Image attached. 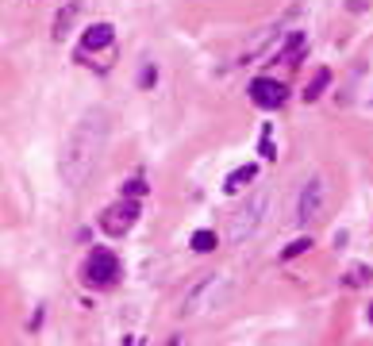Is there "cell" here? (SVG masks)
<instances>
[{
  "label": "cell",
  "instance_id": "cell-10",
  "mask_svg": "<svg viewBox=\"0 0 373 346\" xmlns=\"http://www.w3.org/2000/svg\"><path fill=\"white\" fill-rule=\"evenodd\" d=\"M77 12H81V0H69L66 8L58 12V19H54V39H66L69 27H74V19H77Z\"/></svg>",
  "mask_w": 373,
  "mask_h": 346
},
{
  "label": "cell",
  "instance_id": "cell-13",
  "mask_svg": "<svg viewBox=\"0 0 373 346\" xmlns=\"http://www.w3.org/2000/svg\"><path fill=\"white\" fill-rule=\"evenodd\" d=\"M192 250H197V254L216 250V235H212V231H197V235H192Z\"/></svg>",
  "mask_w": 373,
  "mask_h": 346
},
{
  "label": "cell",
  "instance_id": "cell-14",
  "mask_svg": "<svg viewBox=\"0 0 373 346\" xmlns=\"http://www.w3.org/2000/svg\"><path fill=\"white\" fill-rule=\"evenodd\" d=\"M142 192H147V181H142V177H135V181L124 185V197H142Z\"/></svg>",
  "mask_w": 373,
  "mask_h": 346
},
{
  "label": "cell",
  "instance_id": "cell-8",
  "mask_svg": "<svg viewBox=\"0 0 373 346\" xmlns=\"http://www.w3.org/2000/svg\"><path fill=\"white\" fill-rule=\"evenodd\" d=\"M112 39H116L112 24H92L89 31H85L81 47H85V50H104V47H112Z\"/></svg>",
  "mask_w": 373,
  "mask_h": 346
},
{
  "label": "cell",
  "instance_id": "cell-1",
  "mask_svg": "<svg viewBox=\"0 0 373 346\" xmlns=\"http://www.w3.org/2000/svg\"><path fill=\"white\" fill-rule=\"evenodd\" d=\"M104 139H108V112H92L81 115V124L74 127V135L66 139V150H62V177L66 185H81L89 177L97 154L104 150Z\"/></svg>",
  "mask_w": 373,
  "mask_h": 346
},
{
  "label": "cell",
  "instance_id": "cell-17",
  "mask_svg": "<svg viewBox=\"0 0 373 346\" xmlns=\"http://www.w3.org/2000/svg\"><path fill=\"white\" fill-rule=\"evenodd\" d=\"M166 346H177V338H169V343H166Z\"/></svg>",
  "mask_w": 373,
  "mask_h": 346
},
{
  "label": "cell",
  "instance_id": "cell-6",
  "mask_svg": "<svg viewBox=\"0 0 373 346\" xmlns=\"http://www.w3.org/2000/svg\"><path fill=\"white\" fill-rule=\"evenodd\" d=\"M250 100H254L258 108H281L285 104V85L281 81H274V77H254L250 81Z\"/></svg>",
  "mask_w": 373,
  "mask_h": 346
},
{
  "label": "cell",
  "instance_id": "cell-16",
  "mask_svg": "<svg viewBox=\"0 0 373 346\" xmlns=\"http://www.w3.org/2000/svg\"><path fill=\"white\" fill-rule=\"evenodd\" d=\"M365 281H370V270H365V265H354V270H350V285H365Z\"/></svg>",
  "mask_w": 373,
  "mask_h": 346
},
{
  "label": "cell",
  "instance_id": "cell-15",
  "mask_svg": "<svg viewBox=\"0 0 373 346\" xmlns=\"http://www.w3.org/2000/svg\"><path fill=\"white\" fill-rule=\"evenodd\" d=\"M308 247H312V239H297L292 247H285V254H281V258H297V254H304Z\"/></svg>",
  "mask_w": 373,
  "mask_h": 346
},
{
  "label": "cell",
  "instance_id": "cell-5",
  "mask_svg": "<svg viewBox=\"0 0 373 346\" xmlns=\"http://www.w3.org/2000/svg\"><path fill=\"white\" fill-rule=\"evenodd\" d=\"M135 220H139V204H135V200L127 197V200L112 204L108 212L100 215V227L108 231V235H127V231L135 227Z\"/></svg>",
  "mask_w": 373,
  "mask_h": 346
},
{
  "label": "cell",
  "instance_id": "cell-3",
  "mask_svg": "<svg viewBox=\"0 0 373 346\" xmlns=\"http://www.w3.org/2000/svg\"><path fill=\"white\" fill-rule=\"evenodd\" d=\"M227 293H231V281H227L224 273H212V277H204L189 293V297H185V315H197V312H208V308H219L227 300Z\"/></svg>",
  "mask_w": 373,
  "mask_h": 346
},
{
  "label": "cell",
  "instance_id": "cell-7",
  "mask_svg": "<svg viewBox=\"0 0 373 346\" xmlns=\"http://www.w3.org/2000/svg\"><path fill=\"white\" fill-rule=\"evenodd\" d=\"M324 208V181L320 177H308L304 192H300V208H297V223L300 227H308V223L315 220V212Z\"/></svg>",
  "mask_w": 373,
  "mask_h": 346
},
{
  "label": "cell",
  "instance_id": "cell-9",
  "mask_svg": "<svg viewBox=\"0 0 373 346\" xmlns=\"http://www.w3.org/2000/svg\"><path fill=\"white\" fill-rule=\"evenodd\" d=\"M250 181H258V165L254 162H250V165H239V170L227 173L224 192H235V189H242V185H250Z\"/></svg>",
  "mask_w": 373,
  "mask_h": 346
},
{
  "label": "cell",
  "instance_id": "cell-2",
  "mask_svg": "<svg viewBox=\"0 0 373 346\" xmlns=\"http://www.w3.org/2000/svg\"><path fill=\"white\" fill-rule=\"evenodd\" d=\"M265 208H270V192L265 189H258L247 204H239V212L231 215V227H227V242L242 247V242L254 239L258 227H262V220H265Z\"/></svg>",
  "mask_w": 373,
  "mask_h": 346
},
{
  "label": "cell",
  "instance_id": "cell-12",
  "mask_svg": "<svg viewBox=\"0 0 373 346\" xmlns=\"http://www.w3.org/2000/svg\"><path fill=\"white\" fill-rule=\"evenodd\" d=\"M327 81H331V74H327V69H320V74H315L312 81H308V92H304V100H315L320 92L327 89Z\"/></svg>",
  "mask_w": 373,
  "mask_h": 346
},
{
  "label": "cell",
  "instance_id": "cell-18",
  "mask_svg": "<svg viewBox=\"0 0 373 346\" xmlns=\"http://www.w3.org/2000/svg\"><path fill=\"white\" fill-rule=\"evenodd\" d=\"M370 323H373V304H370Z\"/></svg>",
  "mask_w": 373,
  "mask_h": 346
},
{
  "label": "cell",
  "instance_id": "cell-4",
  "mask_svg": "<svg viewBox=\"0 0 373 346\" xmlns=\"http://www.w3.org/2000/svg\"><path fill=\"white\" fill-rule=\"evenodd\" d=\"M119 277V262L112 250H92L89 262H85V285L92 288H108L112 281Z\"/></svg>",
  "mask_w": 373,
  "mask_h": 346
},
{
  "label": "cell",
  "instance_id": "cell-11",
  "mask_svg": "<svg viewBox=\"0 0 373 346\" xmlns=\"http://www.w3.org/2000/svg\"><path fill=\"white\" fill-rule=\"evenodd\" d=\"M300 50H304V35H300V31H292V35H289V47H281V50H277V62H292V58H297Z\"/></svg>",
  "mask_w": 373,
  "mask_h": 346
}]
</instances>
